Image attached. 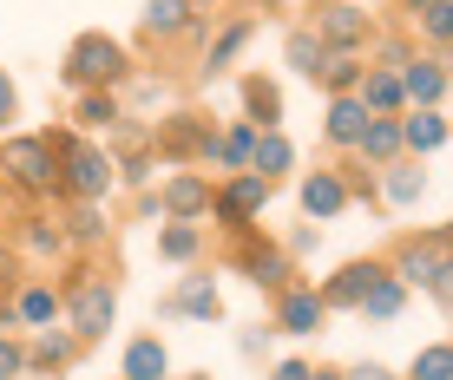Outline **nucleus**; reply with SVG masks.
I'll return each mask as SVG.
<instances>
[{"label":"nucleus","instance_id":"f257e3e1","mask_svg":"<svg viewBox=\"0 0 453 380\" xmlns=\"http://www.w3.org/2000/svg\"><path fill=\"white\" fill-rule=\"evenodd\" d=\"M0 171H7L20 190L59 184V138H53V132H40V138H7V145H0Z\"/></svg>","mask_w":453,"mask_h":380},{"label":"nucleus","instance_id":"f03ea898","mask_svg":"<svg viewBox=\"0 0 453 380\" xmlns=\"http://www.w3.org/2000/svg\"><path fill=\"white\" fill-rule=\"evenodd\" d=\"M66 79L73 86H112V79H125V46L105 34H80L66 53Z\"/></svg>","mask_w":453,"mask_h":380},{"label":"nucleus","instance_id":"7ed1b4c3","mask_svg":"<svg viewBox=\"0 0 453 380\" xmlns=\"http://www.w3.org/2000/svg\"><path fill=\"white\" fill-rule=\"evenodd\" d=\"M66 315H73V335L99 341L105 328H112V315H119V295H112V282H99V276H80V282L66 289Z\"/></svg>","mask_w":453,"mask_h":380},{"label":"nucleus","instance_id":"20e7f679","mask_svg":"<svg viewBox=\"0 0 453 380\" xmlns=\"http://www.w3.org/2000/svg\"><path fill=\"white\" fill-rule=\"evenodd\" d=\"M59 164H66L59 178H66L73 190H80L86 203L112 190V157H105V151H92V145H73V138H59Z\"/></svg>","mask_w":453,"mask_h":380},{"label":"nucleus","instance_id":"39448f33","mask_svg":"<svg viewBox=\"0 0 453 380\" xmlns=\"http://www.w3.org/2000/svg\"><path fill=\"white\" fill-rule=\"evenodd\" d=\"M270 203V178H257V171H237V178L224 184V197H217V217H224L230 230H250V217Z\"/></svg>","mask_w":453,"mask_h":380},{"label":"nucleus","instance_id":"423d86ee","mask_svg":"<svg viewBox=\"0 0 453 380\" xmlns=\"http://www.w3.org/2000/svg\"><path fill=\"white\" fill-rule=\"evenodd\" d=\"M316 34L329 53H355V46H368V13H355V7H316Z\"/></svg>","mask_w":453,"mask_h":380},{"label":"nucleus","instance_id":"0eeeda50","mask_svg":"<svg viewBox=\"0 0 453 380\" xmlns=\"http://www.w3.org/2000/svg\"><path fill=\"white\" fill-rule=\"evenodd\" d=\"M211 203H217V197H211V184H204V178H191V171H178V178L165 184V210L178 217V224H191V217H204Z\"/></svg>","mask_w":453,"mask_h":380},{"label":"nucleus","instance_id":"6e6552de","mask_svg":"<svg viewBox=\"0 0 453 380\" xmlns=\"http://www.w3.org/2000/svg\"><path fill=\"white\" fill-rule=\"evenodd\" d=\"M374 276H388V269L381 262H349L329 289H322V302H329V308H362V295L374 289Z\"/></svg>","mask_w":453,"mask_h":380},{"label":"nucleus","instance_id":"1a4fd4ad","mask_svg":"<svg viewBox=\"0 0 453 380\" xmlns=\"http://www.w3.org/2000/svg\"><path fill=\"white\" fill-rule=\"evenodd\" d=\"M355 99H362L374 118H388L401 99H408V92H401V72H395V66H368V72H362V86H355Z\"/></svg>","mask_w":453,"mask_h":380},{"label":"nucleus","instance_id":"9d476101","mask_svg":"<svg viewBox=\"0 0 453 380\" xmlns=\"http://www.w3.org/2000/svg\"><path fill=\"white\" fill-rule=\"evenodd\" d=\"M322 315H329V302H322L316 289H283V308H276V322H283L289 335H316Z\"/></svg>","mask_w":453,"mask_h":380},{"label":"nucleus","instance_id":"9b49d317","mask_svg":"<svg viewBox=\"0 0 453 380\" xmlns=\"http://www.w3.org/2000/svg\"><path fill=\"white\" fill-rule=\"evenodd\" d=\"M342 203H349V184H342L335 171H316V178H303V210H309V217H335Z\"/></svg>","mask_w":453,"mask_h":380},{"label":"nucleus","instance_id":"f8f14e48","mask_svg":"<svg viewBox=\"0 0 453 380\" xmlns=\"http://www.w3.org/2000/svg\"><path fill=\"white\" fill-rule=\"evenodd\" d=\"M368 118H374V112L349 92V99L329 105V138H335V145H362V138H368Z\"/></svg>","mask_w":453,"mask_h":380},{"label":"nucleus","instance_id":"ddd939ff","mask_svg":"<svg viewBox=\"0 0 453 380\" xmlns=\"http://www.w3.org/2000/svg\"><path fill=\"white\" fill-rule=\"evenodd\" d=\"M243 269H250V282H257V289H276V295L289 289V262H283V249H257V243H243Z\"/></svg>","mask_w":453,"mask_h":380},{"label":"nucleus","instance_id":"4468645a","mask_svg":"<svg viewBox=\"0 0 453 380\" xmlns=\"http://www.w3.org/2000/svg\"><path fill=\"white\" fill-rule=\"evenodd\" d=\"M401 302H408V282H401V276H374V289L362 295V315H368V322H395Z\"/></svg>","mask_w":453,"mask_h":380},{"label":"nucleus","instance_id":"2eb2a0df","mask_svg":"<svg viewBox=\"0 0 453 380\" xmlns=\"http://www.w3.org/2000/svg\"><path fill=\"white\" fill-rule=\"evenodd\" d=\"M401 92L420 105H434L447 92V72H441V59H408V72H401Z\"/></svg>","mask_w":453,"mask_h":380},{"label":"nucleus","instance_id":"dca6fc26","mask_svg":"<svg viewBox=\"0 0 453 380\" xmlns=\"http://www.w3.org/2000/svg\"><path fill=\"white\" fill-rule=\"evenodd\" d=\"M289 164H296L289 138H283V132H257V151H250V171H257V178H283Z\"/></svg>","mask_w":453,"mask_h":380},{"label":"nucleus","instance_id":"f3484780","mask_svg":"<svg viewBox=\"0 0 453 380\" xmlns=\"http://www.w3.org/2000/svg\"><path fill=\"white\" fill-rule=\"evenodd\" d=\"M158 145H165L171 157H191V151H204V157H211V151H217V138L204 132V125H191V118H171L165 132H158Z\"/></svg>","mask_w":453,"mask_h":380},{"label":"nucleus","instance_id":"a211bd4d","mask_svg":"<svg viewBox=\"0 0 453 380\" xmlns=\"http://www.w3.org/2000/svg\"><path fill=\"white\" fill-rule=\"evenodd\" d=\"M329 46H322V34H309V27H303V34H289V66L296 72H309V79H322V72H329Z\"/></svg>","mask_w":453,"mask_h":380},{"label":"nucleus","instance_id":"6ab92c4d","mask_svg":"<svg viewBox=\"0 0 453 380\" xmlns=\"http://www.w3.org/2000/svg\"><path fill=\"white\" fill-rule=\"evenodd\" d=\"M171 308H178V315H197V322H211L224 302H217V282H211V276H191L178 295H171Z\"/></svg>","mask_w":453,"mask_h":380},{"label":"nucleus","instance_id":"aec40b11","mask_svg":"<svg viewBox=\"0 0 453 380\" xmlns=\"http://www.w3.org/2000/svg\"><path fill=\"white\" fill-rule=\"evenodd\" d=\"M243 105H250V118H257L263 132H276V118H283V92H276L270 79H243Z\"/></svg>","mask_w":453,"mask_h":380},{"label":"nucleus","instance_id":"412c9836","mask_svg":"<svg viewBox=\"0 0 453 380\" xmlns=\"http://www.w3.org/2000/svg\"><path fill=\"white\" fill-rule=\"evenodd\" d=\"M184 27H191V0H145V34L171 40V34H184Z\"/></svg>","mask_w":453,"mask_h":380},{"label":"nucleus","instance_id":"4be33fe9","mask_svg":"<svg viewBox=\"0 0 453 380\" xmlns=\"http://www.w3.org/2000/svg\"><path fill=\"white\" fill-rule=\"evenodd\" d=\"M165 368H171V361H165V347L151 341V335L125 347V380H165Z\"/></svg>","mask_w":453,"mask_h":380},{"label":"nucleus","instance_id":"5701e85b","mask_svg":"<svg viewBox=\"0 0 453 380\" xmlns=\"http://www.w3.org/2000/svg\"><path fill=\"white\" fill-rule=\"evenodd\" d=\"M250 151H257V125H230L224 138H217V164H230V171H250Z\"/></svg>","mask_w":453,"mask_h":380},{"label":"nucleus","instance_id":"b1692460","mask_svg":"<svg viewBox=\"0 0 453 380\" xmlns=\"http://www.w3.org/2000/svg\"><path fill=\"white\" fill-rule=\"evenodd\" d=\"M401 145H408V151H441V145H447V118L414 112L408 125H401Z\"/></svg>","mask_w":453,"mask_h":380},{"label":"nucleus","instance_id":"393cba45","mask_svg":"<svg viewBox=\"0 0 453 380\" xmlns=\"http://www.w3.org/2000/svg\"><path fill=\"white\" fill-rule=\"evenodd\" d=\"M355 151H368L374 164H395V151H401V125L395 118H368V138Z\"/></svg>","mask_w":453,"mask_h":380},{"label":"nucleus","instance_id":"a878e982","mask_svg":"<svg viewBox=\"0 0 453 380\" xmlns=\"http://www.w3.org/2000/svg\"><path fill=\"white\" fill-rule=\"evenodd\" d=\"M441 262H447V256H441V243H427V249L414 243L408 256H401V282H420V289H434V276H441Z\"/></svg>","mask_w":453,"mask_h":380},{"label":"nucleus","instance_id":"bb28decb","mask_svg":"<svg viewBox=\"0 0 453 380\" xmlns=\"http://www.w3.org/2000/svg\"><path fill=\"white\" fill-rule=\"evenodd\" d=\"M250 34H257V20H237V27H224V40L211 46V59H204V66H211V72H224L230 59H237L243 46H250Z\"/></svg>","mask_w":453,"mask_h":380},{"label":"nucleus","instance_id":"cd10ccee","mask_svg":"<svg viewBox=\"0 0 453 380\" xmlns=\"http://www.w3.org/2000/svg\"><path fill=\"white\" fill-rule=\"evenodd\" d=\"M197 243H204V236H197L191 224H171V230L158 236V256H171V262H191V256H197Z\"/></svg>","mask_w":453,"mask_h":380},{"label":"nucleus","instance_id":"c85d7f7f","mask_svg":"<svg viewBox=\"0 0 453 380\" xmlns=\"http://www.w3.org/2000/svg\"><path fill=\"white\" fill-rule=\"evenodd\" d=\"M322 86H329L335 99H349V92L362 86V66H355V53H335V59H329V72H322Z\"/></svg>","mask_w":453,"mask_h":380},{"label":"nucleus","instance_id":"c756f323","mask_svg":"<svg viewBox=\"0 0 453 380\" xmlns=\"http://www.w3.org/2000/svg\"><path fill=\"white\" fill-rule=\"evenodd\" d=\"M53 308H59V295H53V289H40V282L20 295V302H13V315H20V322H34V328H40V322H53Z\"/></svg>","mask_w":453,"mask_h":380},{"label":"nucleus","instance_id":"7c9ffc66","mask_svg":"<svg viewBox=\"0 0 453 380\" xmlns=\"http://www.w3.org/2000/svg\"><path fill=\"white\" fill-rule=\"evenodd\" d=\"M408 374L414 380H453V347H420Z\"/></svg>","mask_w":453,"mask_h":380},{"label":"nucleus","instance_id":"2f4dec72","mask_svg":"<svg viewBox=\"0 0 453 380\" xmlns=\"http://www.w3.org/2000/svg\"><path fill=\"white\" fill-rule=\"evenodd\" d=\"M420 190H427V178H420V171H401V164H388V203H414Z\"/></svg>","mask_w":453,"mask_h":380},{"label":"nucleus","instance_id":"473e14b6","mask_svg":"<svg viewBox=\"0 0 453 380\" xmlns=\"http://www.w3.org/2000/svg\"><path fill=\"white\" fill-rule=\"evenodd\" d=\"M420 34H427V40H453V0H434V7H420Z\"/></svg>","mask_w":453,"mask_h":380},{"label":"nucleus","instance_id":"72a5a7b5","mask_svg":"<svg viewBox=\"0 0 453 380\" xmlns=\"http://www.w3.org/2000/svg\"><path fill=\"white\" fill-rule=\"evenodd\" d=\"M80 125H92V132H99V125H119V105L105 99V92H86L80 99Z\"/></svg>","mask_w":453,"mask_h":380},{"label":"nucleus","instance_id":"f704fd0d","mask_svg":"<svg viewBox=\"0 0 453 380\" xmlns=\"http://www.w3.org/2000/svg\"><path fill=\"white\" fill-rule=\"evenodd\" d=\"M34 361H40V368H66V361H73V341H66V335H40V341H34Z\"/></svg>","mask_w":453,"mask_h":380},{"label":"nucleus","instance_id":"c9c22d12","mask_svg":"<svg viewBox=\"0 0 453 380\" xmlns=\"http://www.w3.org/2000/svg\"><path fill=\"white\" fill-rule=\"evenodd\" d=\"M20 368H27V354H20V347H13L7 335H0V380H13Z\"/></svg>","mask_w":453,"mask_h":380},{"label":"nucleus","instance_id":"e433bc0d","mask_svg":"<svg viewBox=\"0 0 453 380\" xmlns=\"http://www.w3.org/2000/svg\"><path fill=\"white\" fill-rule=\"evenodd\" d=\"M73 236H86V243H92V236H105V224L92 210H80V217H73Z\"/></svg>","mask_w":453,"mask_h":380},{"label":"nucleus","instance_id":"4c0bfd02","mask_svg":"<svg viewBox=\"0 0 453 380\" xmlns=\"http://www.w3.org/2000/svg\"><path fill=\"white\" fill-rule=\"evenodd\" d=\"M434 295H441V308H453V262H441V276H434Z\"/></svg>","mask_w":453,"mask_h":380},{"label":"nucleus","instance_id":"58836bf2","mask_svg":"<svg viewBox=\"0 0 453 380\" xmlns=\"http://www.w3.org/2000/svg\"><path fill=\"white\" fill-rule=\"evenodd\" d=\"M342 380H395V374H388V368H374V361H362V368H349Z\"/></svg>","mask_w":453,"mask_h":380},{"label":"nucleus","instance_id":"ea45409f","mask_svg":"<svg viewBox=\"0 0 453 380\" xmlns=\"http://www.w3.org/2000/svg\"><path fill=\"white\" fill-rule=\"evenodd\" d=\"M309 374H316V368H303V361H283V368H276L270 380H309Z\"/></svg>","mask_w":453,"mask_h":380},{"label":"nucleus","instance_id":"a19ab883","mask_svg":"<svg viewBox=\"0 0 453 380\" xmlns=\"http://www.w3.org/2000/svg\"><path fill=\"white\" fill-rule=\"evenodd\" d=\"M0 118H13V86L0 79Z\"/></svg>","mask_w":453,"mask_h":380},{"label":"nucleus","instance_id":"79ce46f5","mask_svg":"<svg viewBox=\"0 0 453 380\" xmlns=\"http://www.w3.org/2000/svg\"><path fill=\"white\" fill-rule=\"evenodd\" d=\"M309 380H342V374H309Z\"/></svg>","mask_w":453,"mask_h":380},{"label":"nucleus","instance_id":"37998d69","mask_svg":"<svg viewBox=\"0 0 453 380\" xmlns=\"http://www.w3.org/2000/svg\"><path fill=\"white\" fill-rule=\"evenodd\" d=\"M191 7H217V0H191Z\"/></svg>","mask_w":453,"mask_h":380},{"label":"nucleus","instance_id":"c03bdc74","mask_svg":"<svg viewBox=\"0 0 453 380\" xmlns=\"http://www.w3.org/2000/svg\"><path fill=\"white\" fill-rule=\"evenodd\" d=\"M414 7H434V0H414Z\"/></svg>","mask_w":453,"mask_h":380}]
</instances>
